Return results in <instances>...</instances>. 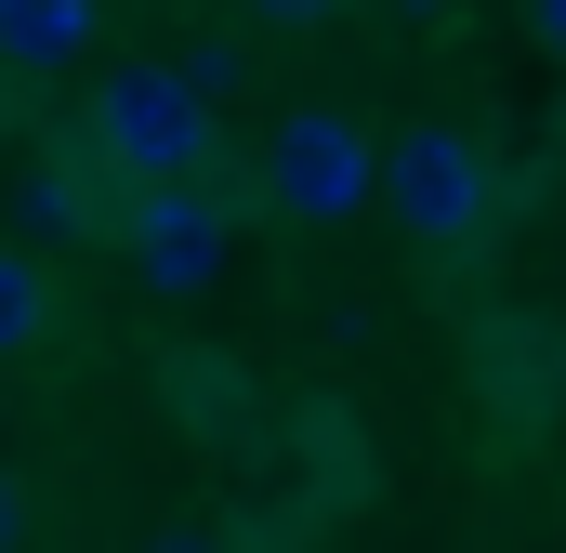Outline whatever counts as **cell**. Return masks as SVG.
<instances>
[{
	"label": "cell",
	"instance_id": "7a4b0ae2",
	"mask_svg": "<svg viewBox=\"0 0 566 553\" xmlns=\"http://www.w3.org/2000/svg\"><path fill=\"white\" fill-rule=\"evenodd\" d=\"M382 211H396L409 238H474V225L501 211V171H488V145H474V133L409 119V133L382 145Z\"/></svg>",
	"mask_w": 566,
	"mask_h": 553
},
{
	"label": "cell",
	"instance_id": "6da1fadb",
	"mask_svg": "<svg viewBox=\"0 0 566 553\" xmlns=\"http://www.w3.org/2000/svg\"><path fill=\"white\" fill-rule=\"evenodd\" d=\"M93 158L133 171V185H198L211 171V93L185 66H158V53L106 66L93 80Z\"/></svg>",
	"mask_w": 566,
	"mask_h": 553
},
{
	"label": "cell",
	"instance_id": "52a82bcc",
	"mask_svg": "<svg viewBox=\"0 0 566 553\" xmlns=\"http://www.w3.org/2000/svg\"><path fill=\"white\" fill-rule=\"evenodd\" d=\"M40 330H53V276H40L27 238H0V356H27Z\"/></svg>",
	"mask_w": 566,
	"mask_h": 553
},
{
	"label": "cell",
	"instance_id": "277c9868",
	"mask_svg": "<svg viewBox=\"0 0 566 553\" xmlns=\"http://www.w3.org/2000/svg\"><path fill=\"white\" fill-rule=\"evenodd\" d=\"M224 198L211 185H158V198H133V225H119V251H133L145 290H211L224 276Z\"/></svg>",
	"mask_w": 566,
	"mask_h": 553
},
{
	"label": "cell",
	"instance_id": "ba28073f",
	"mask_svg": "<svg viewBox=\"0 0 566 553\" xmlns=\"http://www.w3.org/2000/svg\"><path fill=\"white\" fill-rule=\"evenodd\" d=\"M27 541V488H13V461H0V553Z\"/></svg>",
	"mask_w": 566,
	"mask_h": 553
},
{
	"label": "cell",
	"instance_id": "3957f363",
	"mask_svg": "<svg viewBox=\"0 0 566 553\" xmlns=\"http://www.w3.org/2000/svg\"><path fill=\"white\" fill-rule=\"evenodd\" d=\"M264 198H277L290 225H343V211L382 198V145L356 133V119H329V106H290L277 145H264Z\"/></svg>",
	"mask_w": 566,
	"mask_h": 553
},
{
	"label": "cell",
	"instance_id": "5b68a950",
	"mask_svg": "<svg viewBox=\"0 0 566 553\" xmlns=\"http://www.w3.org/2000/svg\"><path fill=\"white\" fill-rule=\"evenodd\" d=\"M13 225H27V238H106V225H133V198H106L80 158H27V185H13Z\"/></svg>",
	"mask_w": 566,
	"mask_h": 553
},
{
	"label": "cell",
	"instance_id": "30bf717a",
	"mask_svg": "<svg viewBox=\"0 0 566 553\" xmlns=\"http://www.w3.org/2000/svg\"><path fill=\"white\" fill-rule=\"evenodd\" d=\"M145 553H224V541H211V528H171V541H145Z\"/></svg>",
	"mask_w": 566,
	"mask_h": 553
},
{
	"label": "cell",
	"instance_id": "9c48e42d",
	"mask_svg": "<svg viewBox=\"0 0 566 553\" xmlns=\"http://www.w3.org/2000/svg\"><path fill=\"white\" fill-rule=\"evenodd\" d=\"M527 40H541V53H566V0H541V13H527Z\"/></svg>",
	"mask_w": 566,
	"mask_h": 553
},
{
	"label": "cell",
	"instance_id": "8992f818",
	"mask_svg": "<svg viewBox=\"0 0 566 553\" xmlns=\"http://www.w3.org/2000/svg\"><path fill=\"white\" fill-rule=\"evenodd\" d=\"M0 53L13 66H66V53H93V13L80 0H0Z\"/></svg>",
	"mask_w": 566,
	"mask_h": 553
}]
</instances>
